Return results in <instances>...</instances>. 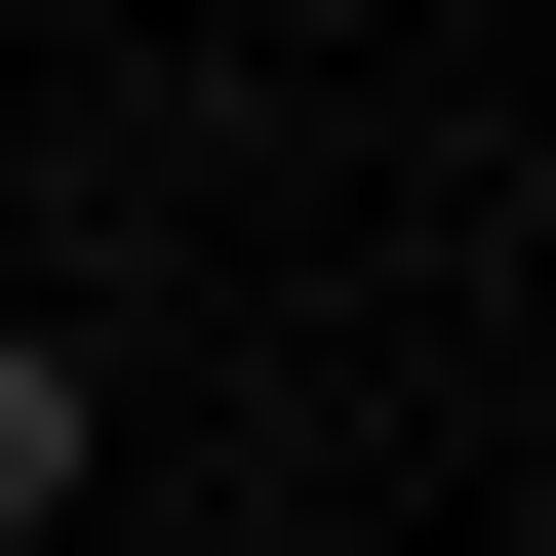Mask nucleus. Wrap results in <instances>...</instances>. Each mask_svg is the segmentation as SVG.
<instances>
[{
  "instance_id": "nucleus-1",
  "label": "nucleus",
  "mask_w": 556,
  "mask_h": 556,
  "mask_svg": "<svg viewBox=\"0 0 556 556\" xmlns=\"http://www.w3.org/2000/svg\"><path fill=\"white\" fill-rule=\"evenodd\" d=\"M80 517V358H40V318H0V556Z\"/></svg>"
}]
</instances>
